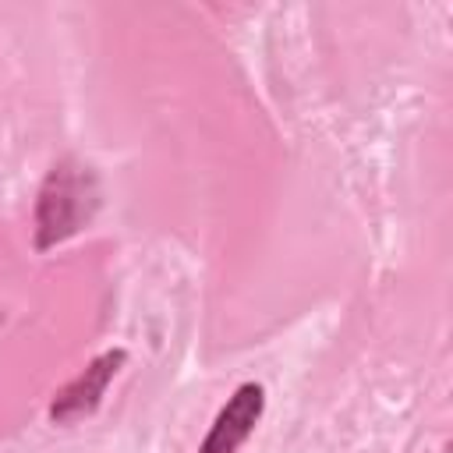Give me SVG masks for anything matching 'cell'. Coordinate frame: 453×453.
<instances>
[{
	"mask_svg": "<svg viewBox=\"0 0 453 453\" xmlns=\"http://www.w3.org/2000/svg\"><path fill=\"white\" fill-rule=\"evenodd\" d=\"M99 209V180L96 173L78 159H60L35 202V248H57L60 241L74 237Z\"/></svg>",
	"mask_w": 453,
	"mask_h": 453,
	"instance_id": "obj_1",
	"label": "cell"
},
{
	"mask_svg": "<svg viewBox=\"0 0 453 453\" xmlns=\"http://www.w3.org/2000/svg\"><path fill=\"white\" fill-rule=\"evenodd\" d=\"M127 361L124 350H103L99 357H92L85 365L81 375H74L50 403V418L57 425H67V421H78L85 414H92L99 407V400L106 396V386L113 382V375L120 372V365Z\"/></svg>",
	"mask_w": 453,
	"mask_h": 453,
	"instance_id": "obj_2",
	"label": "cell"
},
{
	"mask_svg": "<svg viewBox=\"0 0 453 453\" xmlns=\"http://www.w3.org/2000/svg\"><path fill=\"white\" fill-rule=\"evenodd\" d=\"M262 411H265V389L258 382L237 386V393L226 400V407L216 414V421H212L209 435L202 439L198 453H237L241 442L255 432Z\"/></svg>",
	"mask_w": 453,
	"mask_h": 453,
	"instance_id": "obj_3",
	"label": "cell"
}]
</instances>
